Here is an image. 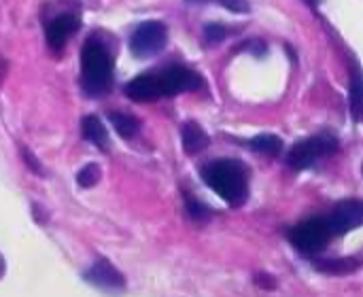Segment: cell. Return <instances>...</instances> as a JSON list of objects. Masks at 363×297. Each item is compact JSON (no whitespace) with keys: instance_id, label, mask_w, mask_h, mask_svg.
<instances>
[{"instance_id":"6da1fadb","label":"cell","mask_w":363,"mask_h":297,"mask_svg":"<svg viewBox=\"0 0 363 297\" xmlns=\"http://www.w3.org/2000/svg\"><path fill=\"white\" fill-rule=\"evenodd\" d=\"M204 183L228 204L238 206L247 200V168L236 159H217L202 168Z\"/></svg>"},{"instance_id":"7a4b0ae2","label":"cell","mask_w":363,"mask_h":297,"mask_svg":"<svg viewBox=\"0 0 363 297\" xmlns=\"http://www.w3.org/2000/svg\"><path fill=\"white\" fill-rule=\"evenodd\" d=\"M113 60L98 40H87L81 51V83L91 96H100L111 87Z\"/></svg>"},{"instance_id":"3957f363","label":"cell","mask_w":363,"mask_h":297,"mask_svg":"<svg viewBox=\"0 0 363 297\" xmlns=\"http://www.w3.org/2000/svg\"><path fill=\"white\" fill-rule=\"evenodd\" d=\"M338 149V140L332 134H319L306 140H300L291 151H289V166L296 170H304L311 168L313 164H317L321 157L334 153Z\"/></svg>"},{"instance_id":"277c9868","label":"cell","mask_w":363,"mask_h":297,"mask_svg":"<svg viewBox=\"0 0 363 297\" xmlns=\"http://www.w3.org/2000/svg\"><path fill=\"white\" fill-rule=\"evenodd\" d=\"M168 43V28L162 21H145L130 38V49L136 57L147 60L164 51Z\"/></svg>"},{"instance_id":"5b68a950","label":"cell","mask_w":363,"mask_h":297,"mask_svg":"<svg viewBox=\"0 0 363 297\" xmlns=\"http://www.w3.org/2000/svg\"><path fill=\"white\" fill-rule=\"evenodd\" d=\"M330 228L325 223L323 217H315V219H308L300 225H296L291 232H289V240L296 249H300L302 253H319L328 247L330 242Z\"/></svg>"},{"instance_id":"8992f818","label":"cell","mask_w":363,"mask_h":297,"mask_svg":"<svg viewBox=\"0 0 363 297\" xmlns=\"http://www.w3.org/2000/svg\"><path fill=\"white\" fill-rule=\"evenodd\" d=\"M325 223H328L332 236H340V234H347V232L359 228L363 223V204L359 200L340 202L332 211V215L325 219Z\"/></svg>"},{"instance_id":"52a82bcc","label":"cell","mask_w":363,"mask_h":297,"mask_svg":"<svg viewBox=\"0 0 363 297\" xmlns=\"http://www.w3.org/2000/svg\"><path fill=\"white\" fill-rule=\"evenodd\" d=\"M157 83H160L162 96H174V94H183V91L202 87V77L189 68L172 66L170 70H166L164 74L157 77Z\"/></svg>"},{"instance_id":"ba28073f","label":"cell","mask_w":363,"mask_h":297,"mask_svg":"<svg viewBox=\"0 0 363 297\" xmlns=\"http://www.w3.org/2000/svg\"><path fill=\"white\" fill-rule=\"evenodd\" d=\"M85 281L100 287V289H106V291H121L125 287V279L121 276V272L113 264H108L106 259L96 262L85 272Z\"/></svg>"},{"instance_id":"9c48e42d","label":"cell","mask_w":363,"mask_h":297,"mask_svg":"<svg viewBox=\"0 0 363 297\" xmlns=\"http://www.w3.org/2000/svg\"><path fill=\"white\" fill-rule=\"evenodd\" d=\"M79 17L74 13H62L60 17H55L49 26H47V43L53 49H62L66 45V40L74 34V30L79 28Z\"/></svg>"},{"instance_id":"30bf717a","label":"cell","mask_w":363,"mask_h":297,"mask_svg":"<svg viewBox=\"0 0 363 297\" xmlns=\"http://www.w3.org/2000/svg\"><path fill=\"white\" fill-rule=\"evenodd\" d=\"M125 96L134 102H153L162 96L160 91V83L157 77L153 74H140L136 79H132L125 85Z\"/></svg>"},{"instance_id":"8fae6325","label":"cell","mask_w":363,"mask_h":297,"mask_svg":"<svg viewBox=\"0 0 363 297\" xmlns=\"http://www.w3.org/2000/svg\"><path fill=\"white\" fill-rule=\"evenodd\" d=\"M181 138H183V149L187 155H196V153H202L208 145H211V138L208 134L196 123V121H187L181 130Z\"/></svg>"},{"instance_id":"7c38bea8","label":"cell","mask_w":363,"mask_h":297,"mask_svg":"<svg viewBox=\"0 0 363 297\" xmlns=\"http://www.w3.org/2000/svg\"><path fill=\"white\" fill-rule=\"evenodd\" d=\"M83 136L85 140H89L91 145H96L98 149H106L108 147V132L104 128V123L100 121L98 115H87L81 123Z\"/></svg>"},{"instance_id":"4fadbf2b","label":"cell","mask_w":363,"mask_h":297,"mask_svg":"<svg viewBox=\"0 0 363 297\" xmlns=\"http://www.w3.org/2000/svg\"><path fill=\"white\" fill-rule=\"evenodd\" d=\"M315 268L330 276H342V274L355 272L359 268V262L351 259V257H336V259H321L315 264Z\"/></svg>"},{"instance_id":"5bb4252c","label":"cell","mask_w":363,"mask_h":297,"mask_svg":"<svg viewBox=\"0 0 363 297\" xmlns=\"http://www.w3.org/2000/svg\"><path fill=\"white\" fill-rule=\"evenodd\" d=\"M249 145L253 151L268 155V157H277L283 151V140L277 134H257L255 138H251Z\"/></svg>"},{"instance_id":"9a60e30c","label":"cell","mask_w":363,"mask_h":297,"mask_svg":"<svg viewBox=\"0 0 363 297\" xmlns=\"http://www.w3.org/2000/svg\"><path fill=\"white\" fill-rule=\"evenodd\" d=\"M108 119H111L113 128L117 130V134L121 138H134L138 134V130H140L138 119L132 117V115H128V113H111Z\"/></svg>"},{"instance_id":"2e32d148","label":"cell","mask_w":363,"mask_h":297,"mask_svg":"<svg viewBox=\"0 0 363 297\" xmlns=\"http://www.w3.org/2000/svg\"><path fill=\"white\" fill-rule=\"evenodd\" d=\"M100 179H102V170H100L98 164H87V166H83V168L79 170V174H77V183H79L81 187H85V189L98 185Z\"/></svg>"},{"instance_id":"e0dca14e","label":"cell","mask_w":363,"mask_h":297,"mask_svg":"<svg viewBox=\"0 0 363 297\" xmlns=\"http://www.w3.org/2000/svg\"><path fill=\"white\" fill-rule=\"evenodd\" d=\"M362 102H363L362 77H359V70H355V74H353V83H351V111H353L355 121H359V119H362Z\"/></svg>"},{"instance_id":"ac0fdd59","label":"cell","mask_w":363,"mask_h":297,"mask_svg":"<svg viewBox=\"0 0 363 297\" xmlns=\"http://www.w3.org/2000/svg\"><path fill=\"white\" fill-rule=\"evenodd\" d=\"M204 36H206V40H208L211 45H217V43H221V40L228 36V28L221 26V23H208V26L204 28Z\"/></svg>"},{"instance_id":"d6986e66","label":"cell","mask_w":363,"mask_h":297,"mask_svg":"<svg viewBox=\"0 0 363 297\" xmlns=\"http://www.w3.org/2000/svg\"><path fill=\"white\" fill-rule=\"evenodd\" d=\"M187 213H189L196 221H204V219H208V215H211V211H208L200 200H196V198H187Z\"/></svg>"},{"instance_id":"ffe728a7","label":"cell","mask_w":363,"mask_h":297,"mask_svg":"<svg viewBox=\"0 0 363 297\" xmlns=\"http://www.w3.org/2000/svg\"><path fill=\"white\" fill-rule=\"evenodd\" d=\"M187 2H217L230 11H236V13H247L249 11V2L247 0H187Z\"/></svg>"},{"instance_id":"44dd1931","label":"cell","mask_w":363,"mask_h":297,"mask_svg":"<svg viewBox=\"0 0 363 297\" xmlns=\"http://www.w3.org/2000/svg\"><path fill=\"white\" fill-rule=\"evenodd\" d=\"M21 155H23V159L28 162V166H30V168H32V170H34L36 174H43V168H40V164H38V162L34 159V155H32V153H30L28 149H21Z\"/></svg>"},{"instance_id":"7402d4cb","label":"cell","mask_w":363,"mask_h":297,"mask_svg":"<svg viewBox=\"0 0 363 297\" xmlns=\"http://www.w3.org/2000/svg\"><path fill=\"white\" fill-rule=\"evenodd\" d=\"M257 285H259V287H266V289H272V287H274V281H272L268 274H259V276H257Z\"/></svg>"},{"instance_id":"603a6c76","label":"cell","mask_w":363,"mask_h":297,"mask_svg":"<svg viewBox=\"0 0 363 297\" xmlns=\"http://www.w3.org/2000/svg\"><path fill=\"white\" fill-rule=\"evenodd\" d=\"M6 70H9V64H6L4 57H0V85H2V81H4V77H6Z\"/></svg>"},{"instance_id":"cb8c5ba5","label":"cell","mask_w":363,"mask_h":297,"mask_svg":"<svg viewBox=\"0 0 363 297\" xmlns=\"http://www.w3.org/2000/svg\"><path fill=\"white\" fill-rule=\"evenodd\" d=\"M304 2H306V4H311V6H319L323 0H304Z\"/></svg>"}]
</instances>
